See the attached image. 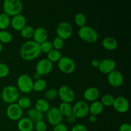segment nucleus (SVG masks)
<instances>
[{
  "instance_id": "f03ea898",
  "label": "nucleus",
  "mask_w": 131,
  "mask_h": 131,
  "mask_svg": "<svg viewBox=\"0 0 131 131\" xmlns=\"http://www.w3.org/2000/svg\"><path fill=\"white\" fill-rule=\"evenodd\" d=\"M4 13L10 16L20 14L23 9V4L20 0H5L3 4Z\"/></svg>"
},
{
  "instance_id": "b1692460",
  "label": "nucleus",
  "mask_w": 131,
  "mask_h": 131,
  "mask_svg": "<svg viewBox=\"0 0 131 131\" xmlns=\"http://www.w3.org/2000/svg\"><path fill=\"white\" fill-rule=\"evenodd\" d=\"M58 109L63 116H65V117H67L72 115V106L70 104L62 102L60 104Z\"/></svg>"
},
{
  "instance_id": "20e7f679",
  "label": "nucleus",
  "mask_w": 131,
  "mask_h": 131,
  "mask_svg": "<svg viewBox=\"0 0 131 131\" xmlns=\"http://www.w3.org/2000/svg\"><path fill=\"white\" fill-rule=\"evenodd\" d=\"M78 36L84 42L88 43H95L99 39V34L94 28L89 26H84L79 28Z\"/></svg>"
},
{
  "instance_id": "423d86ee",
  "label": "nucleus",
  "mask_w": 131,
  "mask_h": 131,
  "mask_svg": "<svg viewBox=\"0 0 131 131\" xmlns=\"http://www.w3.org/2000/svg\"><path fill=\"white\" fill-rule=\"evenodd\" d=\"M58 67L64 74H72L75 69V61L69 56H62L58 61Z\"/></svg>"
},
{
  "instance_id": "cd10ccee",
  "label": "nucleus",
  "mask_w": 131,
  "mask_h": 131,
  "mask_svg": "<svg viewBox=\"0 0 131 131\" xmlns=\"http://www.w3.org/2000/svg\"><path fill=\"white\" fill-rule=\"evenodd\" d=\"M62 57V54L60 51L56 49H52L47 53V59L52 63L58 62Z\"/></svg>"
},
{
  "instance_id": "2eb2a0df",
  "label": "nucleus",
  "mask_w": 131,
  "mask_h": 131,
  "mask_svg": "<svg viewBox=\"0 0 131 131\" xmlns=\"http://www.w3.org/2000/svg\"><path fill=\"white\" fill-rule=\"evenodd\" d=\"M116 64L114 60L111 58H106L100 61L98 69L101 73L108 74L113 70H116Z\"/></svg>"
},
{
  "instance_id": "1a4fd4ad",
  "label": "nucleus",
  "mask_w": 131,
  "mask_h": 131,
  "mask_svg": "<svg viewBox=\"0 0 131 131\" xmlns=\"http://www.w3.org/2000/svg\"><path fill=\"white\" fill-rule=\"evenodd\" d=\"M73 33L72 26L68 22H61L59 23L56 28L57 37L63 40L69 39Z\"/></svg>"
},
{
  "instance_id": "473e14b6",
  "label": "nucleus",
  "mask_w": 131,
  "mask_h": 131,
  "mask_svg": "<svg viewBox=\"0 0 131 131\" xmlns=\"http://www.w3.org/2000/svg\"><path fill=\"white\" fill-rule=\"evenodd\" d=\"M40 48L41 52H44V53H49L53 49L52 42H49L48 40L45 41L43 43L40 44Z\"/></svg>"
},
{
  "instance_id": "72a5a7b5",
  "label": "nucleus",
  "mask_w": 131,
  "mask_h": 131,
  "mask_svg": "<svg viewBox=\"0 0 131 131\" xmlns=\"http://www.w3.org/2000/svg\"><path fill=\"white\" fill-rule=\"evenodd\" d=\"M64 44H65V42H64V40L61 39V38L58 37H55L54 39L53 40L52 42V47H53L54 49L58 50V51H60L61 49L63 47Z\"/></svg>"
},
{
  "instance_id": "9b49d317",
  "label": "nucleus",
  "mask_w": 131,
  "mask_h": 131,
  "mask_svg": "<svg viewBox=\"0 0 131 131\" xmlns=\"http://www.w3.org/2000/svg\"><path fill=\"white\" fill-rule=\"evenodd\" d=\"M6 115L9 119L13 121H18L23 118V110L17 103L9 104L6 110Z\"/></svg>"
},
{
  "instance_id": "f8f14e48",
  "label": "nucleus",
  "mask_w": 131,
  "mask_h": 131,
  "mask_svg": "<svg viewBox=\"0 0 131 131\" xmlns=\"http://www.w3.org/2000/svg\"><path fill=\"white\" fill-rule=\"evenodd\" d=\"M53 69V63L47 58H43L40 60L36 64V72L40 75H47L52 71Z\"/></svg>"
},
{
  "instance_id": "58836bf2",
  "label": "nucleus",
  "mask_w": 131,
  "mask_h": 131,
  "mask_svg": "<svg viewBox=\"0 0 131 131\" xmlns=\"http://www.w3.org/2000/svg\"><path fill=\"white\" fill-rule=\"evenodd\" d=\"M70 131H88L85 125L83 124H76L72 127Z\"/></svg>"
},
{
  "instance_id": "f257e3e1",
  "label": "nucleus",
  "mask_w": 131,
  "mask_h": 131,
  "mask_svg": "<svg viewBox=\"0 0 131 131\" xmlns=\"http://www.w3.org/2000/svg\"><path fill=\"white\" fill-rule=\"evenodd\" d=\"M42 53L40 44L33 40L24 42L20 49V56L26 61H31L37 58Z\"/></svg>"
},
{
  "instance_id": "c03bdc74",
  "label": "nucleus",
  "mask_w": 131,
  "mask_h": 131,
  "mask_svg": "<svg viewBox=\"0 0 131 131\" xmlns=\"http://www.w3.org/2000/svg\"><path fill=\"white\" fill-rule=\"evenodd\" d=\"M41 78H42V75H40L39 73L37 72H36L34 74V75H33V78H34V79L35 81L39 80V79H42Z\"/></svg>"
},
{
  "instance_id": "ddd939ff",
  "label": "nucleus",
  "mask_w": 131,
  "mask_h": 131,
  "mask_svg": "<svg viewBox=\"0 0 131 131\" xmlns=\"http://www.w3.org/2000/svg\"><path fill=\"white\" fill-rule=\"evenodd\" d=\"M113 107L117 112L120 113H125L129 109V102L125 97L123 96H118L115 98Z\"/></svg>"
},
{
  "instance_id": "412c9836",
  "label": "nucleus",
  "mask_w": 131,
  "mask_h": 131,
  "mask_svg": "<svg viewBox=\"0 0 131 131\" xmlns=\"http://www.w3.org/2000/svg\"><path fill=\"white\" fill-rule=\"evenodd\" d=\"M26 114L28 118L33 122L36 123L38 121L43 120V113L38 111L35 108H29L27 111Z\"/></svg>"
},
{
  "instance_id": "e433bc0d",
  "label": "nucleus",
  "mask_w": 131,
  "mask_h": 131,
  "mask_svg": "<svg viewBox=\"0 0 131 131\" xmlns=\"http://www.w3.org/2000/svg\"><path fill=\"white\" fill-rule=\"evenodd\" d=\"M34 127L36 131H46L47 129V124L43 120L36 122L34 125Z\"/></svg>"
},
{
  "instance_id": "a19ab883",
  "label": "nucleus",
  "mask_w": 131,
  "mask_h": 131,
  "mask_svg": "<svg viewBox=\"0 0 131 131\" xmlns=\"http://www.w3.org/2000/svg\"><path fill=\"white\" fill-rule=\"evenodd\" d=\"M100 64V60H97V59H93L91 62V65L93 68H97L98 69L99 66Z\"/></svg>"
},
{
  "instance_id": "6e6552de",
  "label": "nucleus",
  "mask_w": 131,
  "mask_h": 131,
  "mask_svg": "<svg viewBox=\"0 0 131 131\" xmlns=\"http://www.w3.org/2000/svg\"><path fill=\"white\" fill-rule=\"evenodd\" d=\"M58 95L63 102L70 104L75 99V93L71 87L68 85H63L58 90Z\"/></svg>"
},
{
  "instance_id": "9d476101",
  "label": "nucleus",
  "mask_w": 131,
  "mask_h": 131,
  "mask_svg": "<svg viewBox=\"0 0 131 131\" xmlns=\"http://www.w3.org/2000/svg\"><path fill=\"white\" fill-rule=\"evenodd\" d=\"M46 117L48 122L52 126L61 124L63 120V115L59 110L58 107H52L46 112Z\"/></svg>"
},
{
  "instance_id": "f704fd0d",
  "label": "nucleus",
  "mask_w": 131,
  "mask_h": 131,
  "mask_svg": "<svg viewBox=\"0 0 131 131\" xmlns=\"http://www.w3.org/2000/svg\"><path fill=\"white\" fill-rule=\"evenodd\" d=\"M58 96V90L54 88H50L45 92V97L46 100H53Z\"/></svg>"
},
{
  "instance_id": "f3484780",
  "label": "nucleus",
  "mask_w": 131,
  "mask_h": 131,
  "mask_svg": "<svg viewBox=\"0 0 131 131\" xmlns=\"http://www.w3.org/2000/svg\"><path fill=\"white\" fill-rule=\"evenodd\" d=\"M99 96V90L94 86L88 87L83 92V97L85 101L88 102H94L97 101Z\"/></svg>"
},
{
  "instance_id": "c9c22d12",
  "label": "nucleus",
  "mask_w": 131,
  "mask_h": 131,
  "mask_svg": "<svg viewBox=\"0 0 131 131\" xmlns=\"http://www.w3.org/2000/svg\"><path fill=\"white\" fill-rule=\"evenodd\" d=\"M10 72V69L6 64L0 63V78H6Z\"/></svg>"
},
{
  "instance_id": "39448f33",
  "label": "nucleus",
  "mask_w": 131,
  "mask_h": 131,
  "mask_svg": "<svg viewBox=\"0 0 131 131\" xmlns=\"http://www.w3.org/2000/svg\"><path fill=\"white\" fill-rule=\"evenodd\" d=\"M17 86L20 92L24 93H31L33 91V81L28 74H21L17 79Z\"/></svg>"
},
{
  "instance_id": "0eeeda50",
  "label": "nucleus",
  "mask_w": 131,
  "mask_h": 131,
  "mask_svg": "<svg viewBox=\"0 0 131 131\" xmlns=\"http://www.w3.org/2000/svg\"><path fill=\"white\" fill-rule=\"evenodd\" d=\"M89 113V104L84 101H79L72 106V115L76 118H83Z\"/></svg>"
},
{
  "instance_id": "6ab92c4d",
  "label": "nucleus",
  "mask_w": 131,
  "mask_h": 131,
  "mask_svg": "<svg viewBox=\"0 0 131 131\" xmlns=\"http://www.w3.org/2000/svg\"><path fill=\"white\" fill-rule=\"evenodd\" d=\"M17 129L19 131H32L34 129V124L28 117L21 118L18 120Z\"/></svg>"
},
{
  "instance_id": "ea45409f",
  "label": "nucleus",
  "mask_w": 131,
  "mask_h": 131,
  "mask_svg": "<svg viewBox=\"0 0 131 131\" xmlns=\"http://www.w3.org/2000/svg\"><path fill=\"white\" fill-rule=\"evenodd\" d=\"M119 131H131V125L129 123H124L119 127Z\"/></svg>"
},
{
  "instance_id": "c756f323",
  "label": "nucleus",
  "mask_w": 131,
  "mask_h": 131,
  "mask_svg": "<svg viewBox=\"0 0 131 131\" xmlns=\"http://www.w3.org/2000/svg\"><path fill=\"white\" fill-rule=\"evenodd\" d=\"M12 35L7 30L0 31V42L1 43H8L12 40Z\"/></svg>"
},
{
  "instance_id": "4be33fe9",
  "label": "nucleus",
  "mask_w": 131,
  "mask_h": 131,
  "mask_svg": "<svg viewBox=\"0 0 131 131\" xmlns=\"http://www.w3.org/2000/svg\"><path fill=\"white\" fill-rule=\"evenodd\" d=\"M104 107L101 101H95L92 102L90 105H89V113L90 115H93L97 116L103 111Z\"/></svg>"
},
{
  "instance_id": "dca6fc26",
  "label": "nucleus",
  "mask_w": 131,
  "mask_h": 131,
  "mask_svg": "<svg viewBox=\"0 0 131 131\" xmlns=\"http://www.w3.org/2000/svg\"><path fill=\"white\" fill-rule=\"evenodd\" d=\"M10 25L13 29L20 31L26 26V19L23 14H18L12 17L10 20Z\"/></svg>"
},
{
  "instance_id": "7ed1b4c3",
  "label": "nucleus",
  "mask_w": 131,
  "mask_h": 131,
  "mask_svg": "<svg viewBox=\"0 0 131 131\" xmlns=\"http://www.w3.org/2000/svg\"><path fill=\"white\" fill-rule=\"evenodd\" d=\"M1 99L4 102L8 104L16 103L19 99V91L17 88L12 85L5 86L1 94Z\"/></svg>"
},
{
  "instance_id": "4c0bfd02",
  "label": "nucleus",
  "mask_w": 131,
  "mask_h": 131,
  "mask_svg": "<svg viewBox=\"0 0 131 131\" xmlns=\"http://www.w3.org/2000/svg\"><path fill=\"white\" fill-rule=\"evenodd\" d=\"M52 131H69V129L66 125L61 123L54 126Z\"/></svg>"
},
{
  "instance_id": "a878e982",
  "label": "nucleus",
  "mask_w": 131,
  "mask_h": 131,
  "mask_svg": "<svg viewBox=\"0 0 131 131\" xmlns=\"http://www.w3.org/2000/svg\"><path fill=\"white\" fill-rule=\"evenodd\" d=\"M35 29L33 26L29 25H26L20 31V35L25 38H32L34 34Z\"/></svg>"
},
{
  "instance_id": "2f4dec72",
  "label": "nucleus",
  "mask_w": 131,
  "mask_h": 131,
  "mask_svg": "<svg viewBox=\"0 0 131 131\" xmlns=\"http://www.w3.org/2000/svg\"><path fill=\"white\" fill-rule=\"evenodd\" d=\"M114 100H115V97L113 96L110 94H106L102 96L101 102L104 106L109 107V106H113Z\"/></svg>"
},
{
  "instance_id": "a18cd8bd",
  "label": "nucleus",
  "mask_w": 131,
  "mask_h": 131,
  "mask_svg": "<svg viewBox=\"0 0 131 131\" xmlns=\"http://www.w3.org/2000/svg\"><path fill=\"white\" fill-rule=\"evenodd\" d=\"M2 50H3V45H2V43H1V42H0V53L1 52Z\"/></svg>"
},
{
  "instance_id": "79ce46f5",
  "label": "nucleus",
  "mask_w": 131,
  "mask_h": 131,
  "mask_svg": "<svg viewBox=\"0 0 131 131\" xmlns=\"http://www.w3.org/2000/svg\"><path fill=\"white\" fill-rule=\"evenodd\" d=\"M76 120V118L73 115H70V116L66 117V120L68 123H70V124H72Z\"/></svg>"
},
{
  "instance_id": "37998d69",
  "label": "nucleus",
  "mask_w": 131,
  "mask_h": 131,
  "mask_svg": "<svg viewBox=\"0 0 131 131\" xmlns=\"http://www.w3.org/2000/svg\"><path fill=\"white\" fill-rule=\"evenodd\" d=\"M89 121L92 123H94L97 121V116L93 115H90L89 117Z\"/></svg>"
},
{
  "instance_id": "5701e85b",
  "label": "nucleus",
  "mask_w": 131,
  "mask_h": 131,
  "mask_svg": "<svg viewBox=\"0 0 131 131\" xmlns=\"http://www.w3.org/2000/svg\"><path fill=\"white\" fill-rule=\"evenodd\" d=\"M50 104L48 101L44 99H39L35 104V108L42 113H46L50 108Z\"/></svg>"
},
{
  "instance_id": "aec40b11",
  "label": "nucleus",
  "mask_w": 131,
  "mask_h": 131,
  "mask_svg": "<svg viewBox=\"0 0 131 131\" xmlns=\"http://www.w3.org/2000/svg\"><path fill=\"white\" fill-rule=\"evenodd\" d=\"M102 45L104 48L108 51H113L118 47V41L112 37H106L102 40Z\"/></svg>"
},
{
  "instance_id": "4468645a",
  "label": "nucleus",
  "mask_w": 131,
  "mask_h": 131,
  "mask_svg": "<svg viewBox=\"0 0 131 131\" xmlns=\"http://www.w3.org/2000/svg\"><path fill=\"white\" fill-rule=\"evenodd\" d=\"M124 76L118 70H115L107 74V82L113 87H119L124 83Z\"/></svg>"
},
{
  "instance_id": "c85d7f7f",
  "label": "nucleus",
  "mask_w": 131,
  "mask_h": 131,
  "mask_svg": "<svg viewBox=\"0 0 131 131\" xmlns=\"http://www.w3.org/2000/svg\"><path fill=\"white\" fill-rule=\"evenodd\" d=\"M46 86H47V83H46V80L40 79L39 80L33 82V90H34L36 92H42L46 89Z\"/></svg>"
},
{
  "instance_id": "a211bd4d",
  "label": "nucleus",
  "mask_w": 131,
  "mask_h": 131,
  "mask_svg": "<svg viewBox=\"0 0 131 131\" xmlns=\"http://www.w3.org/2000/svg\"><path fill=\"white\" fill-rule=\"evenodd\" d=\"M47 36H48V33H47V30L44 28L38 27L35 29L34 34L33 36V38L34 39L33 41L37 42L38 44H40L47 40Z\"/></svg>"
},
{
  "instance_id": "393cba45",
  "label": "nucleus",
  "mask_w": 131,
  "mask_h": 131,
  "mask_svg": "<svg viewBox=\"0 0 131 131\" xmlns=\"http://www.w3.org/2000/svg\"><path fill=\"white\" fill-rule=\"evenodd\" d=\"M10 17L5 13L0 14V29L6 30L10 25Z\"/></svg>"
},
{
  "instance_id": "7c9ffc66",
  "label": "nucleus",
  "mask_w": 131,
  "mask_h": 131,
  "mask_svg": "<svg viewBox=\"0 0 131 131\" xmlns=\"http://www.w3.org/2000/svg\"><path fill=\"white\" fill-rule=\"evenodd\" d=\"M74 22L79 28L84 26L86 23V17L83 13H78L74 16Z\"/></svg>"
},
{
  "instance_id": "bb28decb",
  "label": "nucleus",
  "mask_w": 131,
  "mask_h": 131,
  "mask_svg": "<svg viewBox=\"0 0 131 131\" xmlns=\"http://www.w3.org/2000/svg\"><path fill=\"white\" fill-rule=\"evenodd\" d=\"M19 107L22 110H28L30 107L31 105V99L28 97H22L18 99L17 102Z\"/></svg>"
}]
</instances>
